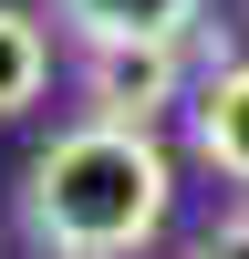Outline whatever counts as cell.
Listing matches in <instances>:
<instances>
[{"mask_svg": "<svg viewBox=\"0 0 249 259\" xmlns=\"http://www.w3.org/2000/svg\"><path fill=\"white\" fill-rule=\"evenodd\" d=\"M197 259H249V218H218V228L197 239Z\"/></svg>", "mask_w": 249, "mask_h": 259, "instance_id": "obj_6", "label": "cell"}, {"mask_svg": "<svg viewBox=\"0 0 249 259\" xmlns=\"http://www.w3.org/2000/svg\"><path fill=\"white\" fill-rule=\"evenodd\" d=\"M73 41H145V31H197V0H52Z\"/></svg>", "mask_w": 249, "mask_h": 259, "instance_id": "obj_4", "label": "cell"}, {"mask_svg": "<svg viewBox=\"0 0 249 259\" xmlns=\"http://www.w3.org/2000/svg\"><path fill=\"white\" fill-rule=\"evenodd\" d=\"M187 135H197V156L218 166V177H239V187H249V62H218V73L197 83Z\"/></svg>", "mask_w": 249, "mask_h": 259, "instance_id": "obj_3", "label": "cell"}, {"mask_svg": "<svg viewBox=\"0 0 249 259\" xmlns=\"http://www.w3.org/2000/svg\"><path fill=\"white\" fill-rule=\"evenodd\" d=\"M83 104H94L104 124H156L166 104H187V31L83 41Z\"/></svg>", "mask_w": 249, "mask_h": 259, "instance_id": "obj_2", "label": "cell"}, {"mask_svg": "<svg viewBox=\"0 0 249 259\" xmlns=\"http://www.w3.org/2000/svg\"><path fill=\"white\" fill-rule=\"evenodd\" d=\"M177 207V166L145 124H73L31 156L21 177V218L52 259H135Z\"/></svg>", "mask_w": 249, "mask_h": 259, "instance_id": "obj_1", "label": "cell"}, {"mask_svg": "<svg viewBox=\"0 0 249 259\" xmlns=\"http://www.w3.org/2000/svg\"><path fill=\"white\" fill-rule=\"evenodd\" d=\"M42 83H52V31H42L21 0H0V124H11V114H31V104H42Z\"/></svg>", "mask_w": 249, "mask_h": 259, "instance_id": "obj_5", "label": "cell"}]
</instances>
